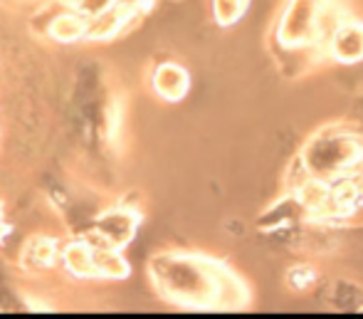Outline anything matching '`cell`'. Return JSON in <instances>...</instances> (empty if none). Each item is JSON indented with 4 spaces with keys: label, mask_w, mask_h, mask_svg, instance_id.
Masks as SVG:
<instances>
[{
    "label": "cell",
    "mask_w": 363,
    "mask_h": 319,
    "mask_svg": "<svg viewBox=\"0 0 363 319\" xmlns=\"http://www.w3.org/2000/svg\"><path fill=\"white\" fill-rule=\"evenodd\" d=\"M60 245L57 240L48 238V235H35L25 243L23 253H20V265L30 272H43L50 270L60 262Z\"/></svg>",
    "instance_id": "obj_9"
},
{
    "label": "cell",
    "mask_w": 363,
    "mask_h": 319,
    "mask_svg": "<svg viewBox=\"0 0 363 319\" xmlns=\"http://www.w3.org/2000/svg\"><path fill=\"white\" fill-rule=\"evenodd\" d=\"M326 0H287L277 25V43L287 50L316 45L319 15Z\"/></svg>",
    "instance_id": "obj_3"
},
{
    "label": "cell",
    "mask_w": 363,
    "mask_h": 319,
    "mask_svg": "<svg viewBox=\"0 0 363 319\" xmlns=\"http://www.w3.org/2000/svg\"><path fill=\"white\" fill-rule=\"evenodd\" d=\"M250 0H213V18L218 25L230 28L238 20H242V15L247 13Z\"/></svg>",
    "instance_id": "obj_11"
},
{
    "label": "cell",
    "mask_w": 363,
    "mask_h": 319,
    "mask_svg": "<svg viewBox=\"0 0 363 319\" xmlns=\"http://www.w3.org/2000/svg\"><path fill=\"white\" fill-rule=\"evenodd\" d=\"M326 53L341 65H356L363 60V23L361 20H344L341 28L326 43Z\"/></svg>",
    "instance_id": "obj_5"
},
{
    "label": "cell",
    "mask_w": 363,
    "mask_h": 319,
    "mask_svg": "<svg viewBox=\"0 0 363 319\" xmlns=\"http://www.w3.org/2000/svg\"><path fill=\"white\" fill-rule=\"evenodd\" d=\"M60 3L69 5V8L79 10V13H84L86 18H91V15L101 13V10L111 8V5L116 3V0H60Z\"/></svg>",
    "instance_id": "obj_12"
},
{
    "label": "cell",
    "mask_w": 363,
    "mask_h": 319,
    "mask_svg": "<svg viewBox=\"0 0 363 319\" xmlns=\"http://www.w3.org/2000/svg\"><path fill=\"white\" fill-rule=\"evenodd\" d=\"M141 225L139 210L129 208V205H111V208L101 210L91 223V233L86 238H91L94 243H104L111 248L124 250L131 240L136 238Z\"/></svg>",
    "instance_id": "obj_4"
},
{
    "label": "cell",
    "mask_w": 363,
    "mask_h": 319,
    "mask_svg": "<svg viewBox=\"0 0 363 319\" xmlns=\"http://www.w3.org/2000/svg\"><path fill=\"white\" fill-rule=\"evenodd\" d=\"M0 220H3V218H0Z\"/></svg>",
    "instance_id": "obj_13"
},
{
    "label": "cell",
    "mask_w": 363,
    "mask_h": 319,
    "mask_svg": "<svg viewBox=\"0 0 363 319\" xmlns=\"http://www.w3.org/2000/svg\"><path fill=\"white\" fill-rule=\"evenodd\" d=\"M363 163V139L346 129H326L306 141L301 148L299 166L306 176L321 181H339L359 171Z\"/></svg>",
    "instance_id": "obj_2"
},
{
    "label": "cell",
    "mask_w": 363,
    "mask_h": 319,
    "mask_svg": "<svg viewBox=\"0 0 363 319\" xmlns=\"http://www.w3.org/2000/svg\"><path fill=\"white\" fill-rule=\"evenodd\" d=\"M148 277L163 300L186 310H240L247 302L245 282L213 257L161 253L148 262Z\"/></svg>",
    "instance_id": "obj_1"
},
{
    "label": "cell",
    "mask_w": 363,
    "mask_h": 319,
    "mask_svg": "<svg viewBox=\"0 0 363 319\" xmlns=\"http://www.w3.org/2000/svg\"><path fill=\"white\" fill-rule=\"evenodd\" d=\"M60 265L69 272L72 277L79 280H94L96 267H94V250H91L89 238H77L72 243H67L60 253Z\"/></svg>",
    "instance_id": "obj_8"
},
{
    "label": "cell",
    "mask_w": 363,
    "mask_h": 319,
    "mask_svg": "<svg viewBox=\"0 0 363 319\" xmlns=\"http://www.w3.org/2000/svg\"><path fill=\"white\" fill-rule=\"evenodd\" d=\"M86 28H89V18L79 10L69 8V5L62 3V10L57 15H52L48 23V35L55 43H79V40H86Z\"/></svg>",
    "instance_id": "obj_7"
},
{
    "label": "cell",
    "mask_w": 363,
    "mask_h": 319,
    "mask_svg": "<svg viewBox=\"0 0 363 319\" xmlns=\"http://www.w3.org/2000/svg\"><path fill=\"white\" fill-rule=\"evenodd\" d=\"M151 85L163 102H181L191 90V75L178 63H161L153 70Z\"/></svg>",
    "instance_id": "obj_6"
},
{
    "label": "cell",
    "mask_w": 363,
    "mask_h": 319,
    "mask_svg": "<svg viewBox=\"0 0 363 319\" xmlns=\"http://www.w3.org/2000/svg\"><path fill=\"white\" fill-rule=\"evenodd\" d=\"M91 243V250H94V267H96V277L99 280H126L131 275V265L124 255H121L119 248H111V245L104 243Z\"/></svg>",
    "instance_id": "obj_10"
}]
</instances>
